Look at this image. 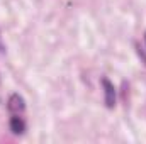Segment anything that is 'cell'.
<instances>
[{
  "label": "cell",
  "instance_id": "cell-3",
  "mask_svg": "<svg viewBox=\"0 0 146 144\" xmlns=\"http://www.w3.org/2000/svg\"><path fill=\"white\" fill-rule=\"evenodd\" d=\"M9 126H10V131L14 134H22L26 131V120L22 117H19V114H14V117L10 119Z\"/></svg>",
  "mask_w": 146,
  "mask_h": 144
},
{
  "label": "cell",
  "instance_id": "cell-4",
  "mask_svg": "<svg viewBox=\"0 0 146 144\" xmlns=\"http://www.w3.org/2000/svg\"><path fill=\"white\" fill-rule=\"evenodd\" d=\"M145 42H146V32H145Z\"/></svg>",
  "mask_w": 146,
  "mask_h": 144
},
{
  "label": "cell",
  "instance_id": "cell-1",
  "mask_svg": "<svg viewBox=\"0 0 146 144\" xmlns=\"http://www.w3.org/2000/svg\"><path fill=\"white\" fill-rule=\"evenodd\" d=\"M102 87H104V98H106V105L109 108H112L115 105V88L110 83L107 78H102Z\"/></svg>",
  "mask_w": 146,
  "mask_h": 144
},
{
  "label": "cell",
  "instance_id": "cell-2",
  "mask_svg": "<svg viewBox=\"0 0 146 144\" xmlns=\"http://www.w3.org/2000/svg\"><path fill=\"white\" fill-rule=\"evenodd\" d=\"M9 110L12 112V114H21V112H24V108H26V104H24V98L19 95V93H12L10 97H9Z\"/></svg>",
  "mask_w": 146,
  "mask_h": 144
}]
</instances>
